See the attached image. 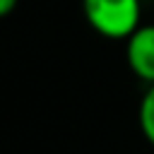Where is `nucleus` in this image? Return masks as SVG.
<instances>
[{
    "label": "nucleus",
    "instance_id": "obj_1",
    "mask_svg": "<svg viewBox=\"0 0 154 154\" xmlns=\"http://www.w3.org/2000/svg\"><path fill=\"white\" fill-rule=\"evenodd\" d=\"M89 26L113 41H128L142 26V0H82Z\"/></svg>",
    "mask_w": 154,
    "mask_h": 154
},
{
    "label": "nucleus",
    "instance_id": "obj_3",
    "mask_svg": "<svg viewBox=\"0 0 154 154\" xmlns=\"http://www.w3.org/2000/svg\"><path fill=\"white\" fill-rule=\"evenodd\" d=\"M137 123L142 130V137L154 147V84H149L140 99L137 106Z\"/></svg>",
    "mask_w": 154,
    "mask_h": 154
},
{
    "label": "nucleus",
    "instance_id": "obj_2",
    "mask_svg": "<svg viewBox=\"0 0 154 154\" xmlns=\"http://www.w3.org/2000/svg\"><path fill=\"white\" fill-rule=\"evenodd\" d=\"M125 63L137 79L154 84V24H142L125 41Z\"/></svg>",
    "mask_w": 154,
    "mask_h": 154
},
{
    "label": "nucleus",
    "instance_id": "obj_4",
    "mask_svg": "<svg viewBox=\"0 0 154 154\" xmlns=\"http://www.w3.org/2000/svg\"><path fill=\"white\" fill-rule=\"evenodd\" d=\"M19 0H0V14H10L14 7H17Z\"/></svg>",
    "mask_w": 154,
    "mask_h": 154
}]
</instances>
